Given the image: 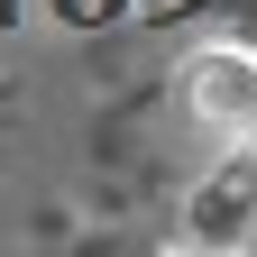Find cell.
<instances>
[{"label": "cell", "mask_w": 257, "mask_h": 257, "mask_svg": "<svg viewBox=\"0 0 257 257\" xmlns=\"http://www.w3.org/2000/svg\"><path fill=\"white\" fill-rule=\"evenodd\" d=\"M184 110L202 119L211 138H239L248 147L257 138V46H230V37L202 46L184 64Z\"/></svg>", "instance_id": "cell-1"}, {"label": "cell", "mask_w": 257, "mask_h": 257, "mask_svg": "<svg viewBox=\"0 0 257 257\" xmlns=\"http://www.w3.org/2000/svg\"><path fill=\"white\" fill-rule=\"evenodd\" d=\"M248 147H257V138H248Z\"/></svg>", "instance_id": "cell-2"}]
</instances>
